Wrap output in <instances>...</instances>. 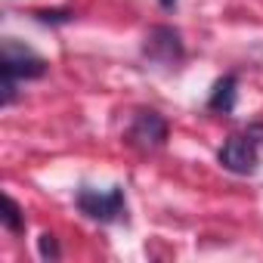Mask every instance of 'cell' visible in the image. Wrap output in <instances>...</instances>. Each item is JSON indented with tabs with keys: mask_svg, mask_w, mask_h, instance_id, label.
Instances as JSON below:
<instances>
[{
	"mask_svg": "<svg viewBox=\"0 0 263 263\" xmlns=\"http://www.w3.org/2000/svg\"><path fill=\"white\" fill-rule=\"evenodd\" d=\"M47 59L37 56L34 50H28L25 44H19L16 37H7L4 47H0V102L13 105L19 99V84L22 81H37L47 74Z\"/></svg>",
	"mask_w": 263,
	"mask_h": 263,
	"instance_id": "1",
	"label": "cell"
},
{
	"mask_svg": "<svg viewBox=\"0 0 263 263\" xmlns=\"http://www.w3.org/2000/svg\"><path fill=\"white\" fill-rule=\"evenodd\" d=\"M260 146H263V124H251L245 134H232L223 149L217 152V161L238 177H248L260 167Z\"/></svg>",
	"mask_w": 263,
	"mask_h": 263,
	"instance_id": "2",
	"label": "cell"
},
{
	"mask_svg": "<svg viewBox=\"0 0 263 263\" xmlns=\"http://www.w3.org/2000/svg\"><path fill=\"white\" fill-rule=\"evenodd\" d=\"M74 204H78V211L84 217H90L96 223H118L127 214V198H124V189L121 186H111L105 192L84 186V189H78Z\"/></svg>",
	"mask_w": 263,
	"mask_h": 263,
	"instance_id": "3",
	"label": "cell"
},
{
	"mask_svg": "<svg viewBox=\"0 0 263 263\" xmlns=\"http://www.w3.org/2000/svg\"><path fill=\"white\" fill-rule=\"evenodd\" d=\"M143 56L152 62V65H161V68H177L183 59H186V44H183V34L174 28V25H152L143 37Z\"/></svg>",
	"mask_w": 263,
	"mask_h": 263,
	"instance_id": "4",
	"label": "cell"
},
{
	"mask_svg": "<svg viewBox=\"0 0 263 263\" xmlns=\"http://www.w3.org/2000/svg\"><path fill=\"white\" fill-rule=\"evenodd\" d=\"M127 143L143 149V152L161 149L167 143V121L155 108H140L134 115V121H130V127H127Z\"/></svg>",
	"mask_w": 263,
	"mask_h": 263,
	"instance_id": "5",
	"label": "cell"
},
{
	"mask_svg": "<svg viewBox=\"0 0 263 263\" xmlns=\"http://www.w3.org/2000/svg\"><path fill=\"white\" fill-rule=\"evenodd\" d=\"M235 102H238V78H235V74H223V78L214 84V90H211L208 108L229 115V111H235Z\"/></svg>",
	"mask_w": 263,
	"mask_h": 263,
	"instance_id": "6",
	"label": "cell"
},
{
	"mask_svg": "<svg viewBox=\"0 0 263 263\" xmlns=\"http://www.w3.org/2000/svg\"><path fill=\"white\" fill-rule=\"evenodd\" d=\"M0 220H4V226L13 235L25 232V214H22V208H19V201L13 195H4V214H0Z\"/></svg>",
	"mask_w": 263,
	"mask_h": 263,
	"instance_id": "7",
	"label": "cell"
},
{
	"mask_svg": "<svg viewBox=\"0 0 263 263\" xmlns=\"http://www.w3.org/2000/svg\"><path fill=\"white\" fill-rule=\"evenodd\" d=\"M34 19L44 25H65L74 19V10H34Z\"/></svg>",
	"mask_w": 263,
	"mask_h": 263,
	"instance_id": "8",
	"label": "cell"
},
{
	"mask_svg": "<svg viewBox=\"0 0 263 263\" xmlns=\"http://www.w3.org/2000/svg\"><path fill=\"white\" fill-rule=\"evenodd\" d=\"M37 254H41L44 260H59V257H62L59 241H56V235H53V232H44V235L37 238Z\"/></svg>",
	"mask_w": 263,
	"mask_h": 263,
	"instance_id": "9",
	"label": "cell"
},
{
	"mask_svg": "<svg viewBox=\"0 0 263 263\" xmlns=\"http://www.w3.org/2000/svg\"><path fill=\"white\" fill-rule=\"evenodd\" d=\"M158 4H161L164 10H174V7H177V0H158Z\"/></svg>",
	"mask_w": 263,
	"mask_h": 263,
	"instance_id": "10",
	"label": "cell"
}]
</instances>
